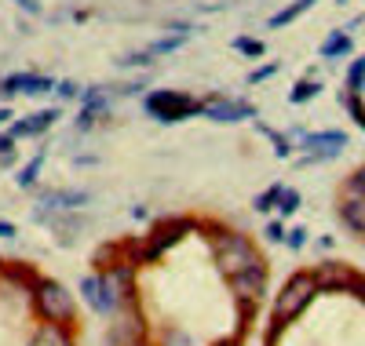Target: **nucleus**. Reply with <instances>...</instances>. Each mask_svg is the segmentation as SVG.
I'll list each match as a JSON object with an SVG mask.
<instances>
[{
	"instance_id": "6e6552de",
	"label": "nucleus",
	"mask_w": 365,
	"mask_h": 346,
	"mask_svg": "<svg viewBox=\"0 0 365 346\" xmlns=\"http://www.w3.org/2000/svg\"><path fill=\"white\" fill-rule=\"evenodd\" d=\"M267 285H270L267 263H256V266H249V270H241L237 277H230V292H234L237 303H259L263 292H267Z\"/></svg>"
},
{
	"instance_id": "f257e3e1",
	"label": "nucleus",
	"mask_w": 365,
	"mask_h": 346,
	"mask_svg": "<svg viewBox=\"0 0 365 346\" xmlns=\"http://www.w3.org/2000/svg\"><path fill=\"white\" fill-rule=\"evenodd\" d=\"M208 244H212V256H216L220 273H227V281L237 277L241 270H249V266L263 263V256L256 251V244H252L245 234H237V230L208 226Z\"/></svg>"
},
{
	"instance_id": "412c9836",
	"label": "nucleus",
	"mask_w": 365,
	"mask_h": 346,
	"mask_svg": "<svg viewBox=\"0 0 365 346\" xmlns=\"http://www.w3.org/2000/svg\"><path fill=\"white\" fill-rule=\"evenodd\" d=\"M340 106L354 117L358 128H365V103H361V95H354V91H340Z\"/></svg>"
},
{
	"instance_id": "f3484780",
	"label": "nucleus",
	"mask_w": 365,
	"mask_h": 346,
	"mask_svg": "<svg viewBox=\"0 0 365 346\" xmlns=\"http://www.w3.org/2000/svg\"><path fill=\"white\" fill-rule=\"evenodd\" d=\"M351 51H354V41H351V33H344V29H332V33L325 37V44H322V58H344Z\"/></svg>"
},
{
	"instance_id": "1a4fd4ad",
	"label": "nucleus",
	"mask_w": 365,
	"mask_h": 346,
	"mask_svg": "<svg viewBox=\"0 0 365 346\" xmlns=\"http://www.w3.org/2000/svg\"><path fill=\"white\" fill-rule=\"evenodd\" d=\"M201 113H205L208 120H216V124H237V120H252V117H259L252 103H241V99H223V95H216V99L201 103Z\"/></svg>"
},
{
	"instance_id": "bb28decb",
	"label": "nucleus",
	"mask_w": 365,
	"mask_h": 346,
	"mask_svg": "<svg viewBox=\"0 0 365 346\" xmlns=\"http://www.w3.org/2000/svg\"><path fill=\"white\" fill-rule=\"evenodd\" d=\"M117 259H125V248L120 244H103L99 251H96V266H110V263H117Z\"/></svg>"
},
{
	"instance_id": "20e7f679",
	"label": "nucleus",
	"mask_w": 365,
	"mask_h": 346,
	"mask_svg": "<svg viewBox=\"0 0 365 346\" xmlns=\"http://www.w3.org/2000/svg\"><path fill=\"white\" fill-rule=\"evenodd\" d=\"M143 110L161 120V124H179V120H187V117H197L201 113V103L190 99V95H182V91H150V95L143 99Z\"/></svg>"
},
{
	"instance_id": "c85d7f7f",
	"label": "nucleus",
	"mask_w": 365,
	"mask_h": 346,
	"mask_svg": "<svg viewBox=\"0 0 365 346\" xmlns=\"http://www.w3.org/2000/svg\"><path fill=\"white\" fill-rule=\"evenodd\" d=\"M11 164H15V139L0 135V168H11Z\"/></svg>"
},
{
	"instance_id": "58836bf2",
	"label": "nucleus",
	"mask_w": 365,
	"mask_h": 346,
	"mask_svg": "<svg viewBox=\"0 0 365 346\" xmlns=\"http://www.w3.org/2000/svg\"><path fill=\"white\" fill-rule=\"evenodd\" d=\"M15 4H19V8H26L29 15H41V4H37V0H15Z\"/></svg>"
},
{
	"instance_id": "4c0bfd02",
	"label": "nucleus",
	"mask_w": 365,
	"mask_h": 346,
	"mask_svg": "<svg viewBox=\"0 0 365 346\" xmlns=\"http://www.w3.org/2000/svg\"><path fill=\"white\" fill-rule=\"evenodd\" d=\"M19 230H15V223H8V219H0V241H11Z\"/></svg>"
},
{
	"instance_id": "f704fd0d",
	"label": "nucleus",
	"mask_w": 365,
	"mask_h": 346,
	"mask_svg": "<svg viewBox=\"0 0 365 346\" xmlns=\"http://www.w3.org/2000/svg\"><path fill=\"white\" fill-rule=\"evenodd\" d=\"M263 234H267V241H274V244H282V241H285V226H282V223H270Z\"/></svg>"
},
{
	"instance_id": "72a5a7b5",
	"label": "nucleus",
	"mask_w": 365,
	"mask_h": 346,
	"mask_svg": "<svg viewBox=\"0 0 365 346\" xmlns=\"http://www.w3.org/2000/svg\"><path fill=\"white\" fill-rule=\"evenodd\" d=\"M274 73H278V66H263V70H252V73H249V84H263V80H270Z\"/></svg>"
},
{
	"instance_id": "39448f33",
	"label": "nucleus",
	"mask_w": 365,
	"mask_h": 346,
	"mask_svg": "<svg viewBox=\"0 0 365 346\" xmlns=\"http://www.w3.org/2000/svg\"><path fill=\"white\" fill-rule=\"evenodd\" d=\"M103 288L110 292V299L120 306V303H135L139 295H135V263H128V259H117V263H110L103 273Z\"/></svg>"
},
{
	"instance_id": "5701e85b",
	"label": "nucleus",
	"mask_w": 365,
	"mask_h": 346,
	"mask_svg": "<svg viewBox=\"0 0 365 346\" xmlns=\"http://www.w3.org/2000/svg\"><path fill=\"white\" fill-rule=\"evenodd\" d=\"M282 190H285V182H274V186H267V190H263V194L252 201V208H256V211H270L274 204H278Z\"/></svg>"
},
{
	"instance_id": "dca6fc26",
	"label": "nucleus",
	"mask_w": 365,
	"mask_h": 346,
	"mask_svg": "<svg viewBox=\"0 0 365 346\" xmlns=\"http://www.w3.org/2000/svg\"><path fill=\"white\" fill-rule=\"evenodd\" d=\"M340 219H344L347 230L365 234V197H347V201L340 204Z\"/></svg>"
},
{
	"instance_id": "79ce46f5",
	"label": "nucleus",
	"mask_w": 365,
	"mask_h": 346,
	"mask_svg": "<svg viewBox=\"0 0 365 346\" xmlns=\"http://www.w3.org/2000/svg\"><path fill=\"white\" fill-rule=\"evenodd\" d=\"M340 4H347V0H340Z\"/></svg>"
},
{
	"instance_id": "4be33fe9",
	"label": "nucleus",
	"mask_w": 365,
	"mask_h": 346,
	"mask_svg": "<svg viewBox=\"0 0 365 346\" xmlns=\"http://www.w3.org/2000/svg\"><path fill=\"white\" fill-rule=\"evenodd\" d=\"M299 190H292V186H285V190H282V197H278V204H274V208H278L282 211V219H289V215H296L299 211Z\"/></svg>"
},
{
	"instance_id": "4468645a",
	"label": "nucleus",
	"mask_w": 365,
	"mask_h": 346,
	"mask_svg": "<svg viewBox=\"0 0 365 346\" xmlns=\"http://www.w3.org/2000/svg\"><path fill=\"white\" fill-rule=\"evenodd\" d=\"M91 201V194L88 190H44L41 194V204L44 208H81V204H88Z\"/></svg>"
},
{
	"instance_id": "c9c22d12",
	"label": "nucleus",
	"mask_w": 365,
	"mask_h": 346,
	"mask_svg": "<svg viewBox=\"0 0 365 346\" xmlns=\"http://www.w3.org/2000/svg\"><path fill=\"white\" fill-rule=\"evenodd\" d=\"M125 66H146L150 62V51H139V55H128V58H120Z\"/></svg>"
},
{
	"instance_id": "9b49d317",
	"label": "nucleus",
	"mask_w": 365,
	"mask_h": 346,
	"mask_svg": "<svg viewBox=\"0 0 365 346\" xmlns=\"http://www.w3.org/2000/svg\"><path fill=\"white\" fill-rule=\"evenodd\" d=\"M55 80L51 77H41V73H11L0 80V95H44L51 91Z\"/></svg>"
},
{
	"instance_id": "aec40b11",
	"label": "nucleus",
	"mask_w": 365,
	"mask_h": 346,
	"mask_svg": "<svg viewBox=\"0 0 365 346\" xmlns=\"http://www.w3.org/2000/svg\"><path fill=\"white\" fill-rule=\"evenodd\" d=\"M318 95H322V84H318L314 77H303V80L289 91V103L303 106V103H311V99H318Z\"/></svg>"
},
{
	"instance_id": "e433bc0d",
	"label": "nucleus",
	"mask_w": 365,
	"mask_h": 346,
	"mask_svg": "<svg viewBox=\"0 0 365 346\" xmlns=\"http://www.w3.org/2000/svg\"><path fill=\"white\" fill-rule=\"evenodd\" d=\"M58 88V95H63V99H73L77 95V84L73 80H63V84H55Z\"/></svg>"
},
{
	"instance_id": "a878e982",
	"label": "nucleus",
	"mask_w": 365,
	"mask_h": 346,
	"mask_svg": "<svg viewBox=\"0 0 365 346\" xmlns=\"http://www.w3.org/2000/svg\"><path fill=\"white\" fill-rule=\"evenodd\" d=\"M234 51L249 55V58H263V55H267V44L256 41V37H237V41H234Z\"/></svg>"
},
{
	"instance_id": "b1692460",
	"label": "nucleus",
	"mask_w": 365,
	"mask_h": 346,
	"mask_svg": "<svg viewBox=\"0 0 365 346\" xmlns=\"http://www.w3.org/2000/svg\"><path fill=\"white\" fill-rule=\"evenodd\" d=\"M347 91H354V95H361L365 91V58H354L351 70H347Z\"/></svg>"
},
{
	"instance_id": "2eb2a0df",
	"label": "nucleus",
	"mask_w": 365,
	"mask_h": 346,
	"mask_svg": "<svg viewBox=\"0 0 365 346\" xmlns=\"http://www.w3.org/2000/svg\"><path fill=\"white\" fill-rule=\"evenodd\" d=\"M29 346H73L70 325H51V321H44V325L34 332V342H29Z\"/></svg>"
},
{
	"instance_id": "473e14b6",
	"label": "nucleus",
	"mask_w": 365,
	"mask_h": 346,
	"mask_svg": "<svg viewBox=\"0 0 365 346\" xmlns=\"http://www.w3.org/2000/svg\"><path fill=\"white\" fill-rule=\"evenodd\" d=\"M165 346H194V342H190V335H182V332L172 328V332H165Z\"/></svg>"
},
{
	"instance_id": "a211bd4d",
	"label": "nucleus",
	"mask_w": 365,
	"mask_h": 346,
	"mask_svg": "<svg viewBox=\"0 0 365 346\" xmlns=\"http://www.w3.org/2000/svg\"><path fill=\"white\" fill-rule=\"evenodd\" d=\"M318 4V0H292L289 8H282L278 15H270V29H282V26H289V22H296L303 11H311Z\"/></svg>"
},
{
	"instance_id": "7ed1b4c3",
	"label": "nucleus",
	"mask_w": 365,
	"mask_h": 346,
	"mask_svg": "<svg viewBox=\"0 0 365 346\" xmlns=\"http://www.w3.org/2000/svg\"><path fill=\"white\" fill-rule=\"evenodd\" d=\"M318 288H314V277L311 270H299L285 281V288L278 292V299H274V313L270 321H282V325H292L296 318H303L307 313V306L314 303Z\"/></svg>"
},
{
	"instance_id": "f03ea898",
	"label": "nucleus",
	"mask_w": 365,
	"mask_h": 346,
	"mask_svg": "<svg viewBox=\"0 0 365 346\" xmlns=\"http://www.w3.org/2000/svg\"><path fill=\"white\" fill-rule=\"evenodd\" d=\"M29 295H34V306H37V313H41V321L73 325V318H77V299H73V292L63 285V281L41 277L37 285L29 288Z\"/></svg>"
},
{
	"instance_id": "f8f14e48",
	"label": "nucleus",
	"mask_w": 365,
	"mask_h": 346,
	"mask_svg": "<svg viewBox=\"0 0 365 346\" xmlns=\"http://www.w3.org/2000/svg\"><path fill=\"white\" fill-rule=\"evenodd\" d=\"M81 299H84L91 310H96V313H106V318L117 310V303H113V299H110V292L103 288V277H99V273L81 277Z\"/></svg>"
},
{
	"instance_id": "393cba45",
	"label": "nucleus",
	"mask_w": 365,
	"mask_h": 346,
	"mask_svg": "<svg viewBox=\"0 0 365 346\" xmlns=\"http://www.w3.org/2000/svg\"><path fill=\"white\" fill-rule=\"evenodd\" d=\"M256 128H259V132H263V135L274 142V153H278V157H289V153H292V142H289V135H282V132L267 128V124H259V120H256Z\"/></svg>"
},
{
	"instance_id": "7c9ffc66",
	"label": "nucleus",
	"mask_w": 365,
	"mask_h": 346,
	"mask_svg": "<svg viewBox=\"0 0 365 346\" xmlns=\"http://www.w3.org/2000/svg\"><path fill=\"white\" fill-rule=\"evenodd\" d=\"M303 244H307V230H303V226H292V230H285V248L299 251Z\"/></svg>"
},
{
	"instance_id": "0eeeda50",
	"label": "nucleus",
	"mask_w": 365,
	"mask_h": 346,
	"mask_svg": "<svg viewBox=\"0 0 365 346\" xmlns=\"http://www.w3.org/2000/svg\"><path fill=\"white\" fill-rule=\"evenodd\" d=\"M299 139H303V146L311 150V153L299 161L303 168H307V164H322V161H332V157L347 146V135H344V132H303Z\"/></svg>"
},
{
	"instance_id": "6ab92c4d",
	"label": "nucleus",
	"mask_w": 365,
	"mask_h": 346,
	"mask_svg": "<svg viewBox=\"0 0 365 346\" xmlns=\"http://www.w3.org/2000/svg\"><path fill=\"white\" fill-rule=\"evenodd\" d=\"M41 168H44V153L29 157V161L19 168V175H15V186H19V190H29V186H37V175H41Z\"/></svg>"
},
{
	"instance_id": "ddd939ff",
	"label": "nucleus",
	"mask_w": 365,
	"mask_h": 346,
	"mask_svg": "<svg viewBox=\"0 0 365 346\" xmlns=\"http://www.w3.org/2000/svg\"><path fill=\"white\" fill-rule=\"evenodd\" d=\"M63 117L55 106L51 110H37V113H29V117H22V120H11V139H26V135H41V132H48L51 124Z\"/></svg>"
},
{
	"instance_id": "9d476101",
	"label": "nucleus",
	"mask_w": 365,
	"mask_h": 346,
	"mask_svg": "<svg viewBox=\"0 0 365 346\" xmlns=\"http://www.w3.org/2000/svg\"><path fill=\"white\" fill-rule=\"evenodd\" d=\"M311 277H314L318 295H322V292H347L354 270H351L347 263H340V259H322V263L311 270Z\"/></svg>"
},
{
	"instance_id": "a19ab883",
	"label": "nucleus",
	"mask_w": 365,
	"mask_h": 346,
	"mask_svg": "<svg viewBox=\"0 0 365 346\" xmlns=\"http://www.w3.org/2000/svg\"><path fill=\"white\" fill-rule=\"evenodd\" d=\"M132 346H150V342H146V339H139V342H132Z\"/></svg>"
},
{
	"instance_id": "2f4dec72",
	"label": "nucleus",
	"mask_w": 365,
	"mask_h": 346,
	"mask_svg": "<svg viewBox=\"0 0 365 346\" xmlns=\"http://www.w3.org/2000/svg\"><path fill=\"white\" fill-rule=\"evenodd\" d=\"M347 295H354L361 306H365V277L354 270V277H351V285H347Z\"/></svg>"
},
{
	"instance_id": "423d86ee",
	"label": "nucleus",
	"mask_w": 365,
	"mask_h": 346,
	"mask_svg": "<svg viewBox=\"0 0 365 346\" xmlns=\"http://www.w3.org/2000/svg\"><path fill=\"white\" fill-rule=\"evenodd\" d=\"M110 318H113L110 346H132V342L146 339V325H143V313L135 310V303H120Z\"/></svg>"
},
{
	"instance_id": "c756f323",
	"label": "nucleus",
	"mask_w": 365,
	"mask_h": 346,
	"mask_svg": "<svg viewBox=\"0 0 365 346\" xmlns=\"http://www.w3.org/2000/svg\"><path fill=\"white\" fill-rule=\"evenodd\" d=\"M182 41L187 37H165V41H158V44H150V55H168V51H175V48H182Z\"/></svg>"
},
{
	"instance_id": "cd10ccee",
	"label": "nucleus",
	"mask_w": 365,
	"mask_h": 346,
	"mask_svg": "<svg viewBox=\"0 0 365 346\" xmlns=\"http://www.w3.org/2000/svg\"><path fill=\"white\" fill-rule=\"evenodd\" d=\"M347 194H351V197H365V164L347 175Z\"/></svg>"
},
{
	"instance_id": "ea45409f",
	"label": "nucleus",
	"mask_w": 365,
	"mask_h": 346,
	"mask_svg": "<svg viewBox=\"0 0 365 346\" xmlns=\"http://www.w3.org/2000/svg\"><path fill=\"white\" fill-rule=\"evenodd\" d=\"M11 117H15V113H11V110H0V124H8V120H11Z\"/></svg>"
}]
</instances>
